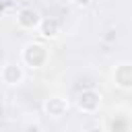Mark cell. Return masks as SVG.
<instances>
[{
    "label": "cell",
    "mask_w": 132,
    "mask_h": 132,
    "mask_svg": "<svg viewBox=\"0 0 132 132\" xmlns=\"http://www.w3.org/2000/svg\"><path fill=\"white\" fill-rule=\"evenodd\" d=\"M50 62V47L43 41H27L21 50V64L29 70H39Z\"/></svg>",
    "instance_id": "1"
},
{
    "label": "cell",
    "mask_w": 132,
    "mask_h": 132,
    "mask_svg": "<svg viewBox=\"0 0 132 132\" xmlns=\"http://www.w3.org/2000/svg\"><path fill=\"white\" fill-rule=\"evenodd\" d=\"M101 105H103V95L97 89H82L74 99V107L80 113H87V116L97 113L101 109Z\"/></svg>",
    "instance_id": "2"
},
{
    "label": "cell",
    "mask_w": 132,
    "mask_h": 132,
    "mask_svg": "<svg viewBox=\"0 0 132 132\" xmlns=\"http://www.w3.org/2000/svg\"><path fill=\"white\" fill-rule=\"evenodd\" d=\"M111 85L118 91H132V62H118L111 68Z\"/></svg>",
    "instance_id": "3"
},
{
    "label": "cell",
    "mask_w": 132,
    "mask_h": 132,
    "mask_svg": "<svg viewBox=\"0 0 132 132\" xmlns=\"http://www.w3.org/2000/svg\"><path fill=\"white\" fill-rule=\"evenodd\" d=\"M0 80L6 87H21L25 82V66L21 62H4L0 66Z\"/></svg>",
    "instance_id": "4"
},
{
    "label": "cell",
    "mask_w": 132,
    "mask_h": 132,
    "mask_svg": "<svg viewBox=\"0 0 132 132\" xmlns=\"http://www.w3.org/2000/svg\"><path fill=\"white\" fill-rule=\"evenodd\" d=\"M70 109V101L64 95H50L43 99V113L52 120H62Z\"/></svg>",
    "instance_id": "5"
},
{
    "label": "cell",
    "mask_w": 132,
    "mask_h": 132,
    "mask_svg": "<svg viewBox=\"0 0 132 132\" xmlns=\"http://www.w3.org/2000/svg\"><path fill=\"white\" fill-rule=\"evenodd\" d=\"M41 19H43V14L35 6H23L16 12V27L23 31H37Z\"/></svg>",
    "instance_id": "6"
},
{
    "label": "cell",
    "mask_w": 132,
    "mask_h": 132,
    "mask_svg": "<svg viewBox=\"0 0 132 132\" xmlns=\"http://www.w3.org/2000/svg\"><path fill=\"white\" fill-rule=\"evenodd\" d=\"M39 37L45 39V41H54L60 37L62 33V27H60V21L56 16H43L41 23H39V29H37Z\"/></svg>",
    "instance_id": "7"
},
{
    "label": "cell",
    "mask_w": 132,
    "mask_h": 132,
    "mask_svg": "<svg viewBox=\"0 0 132 132\" xmlns=\"http://www.w3.org/2000/svg\"><path fill=\"white\" fill-rule=\"evenodd\" d=\"M87 132H109L105 124H93L91 128H87Z\"/></svg>",
    "instance_id": "8"
},
{
    "label": "cell",
    "mask_w": 132,
    "mask_h": 132,
    "mask_svg": "<svg viewBox=\"0 0 132 132\" xmlns=\"http://www.w3.org/2000/svg\"><path fill=\"white\" fill-rule=\"evenodd\" d=\"M74 6H78V8H87V6H91V2L93 0H70Z\"/></svg>",
    "instance_id": "9"
},
{
    "label": "cell",
    "mask_w": 132,
    "mask_h": 132,
    "mask_svg": "<svg viewBox=\"0 0 132 132\" xmlns=\"http://www.w3.org/2000/svg\"><path fill=\"white\" fill-rule=\"evenodd\" d=\"M60 132H72V130H60Z\"/></svg>",
    "instance_id": "10"
}]
</instances>
